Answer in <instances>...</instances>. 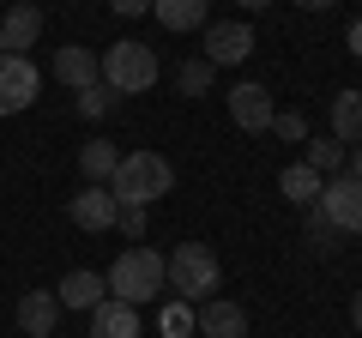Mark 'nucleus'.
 <instances>
[{
  "instance_id": "obj_15",
  "label": "nucleus",
  "mask_w": 362,
  "mask_h": 338,
  "mask_svg": "<svg viewBox=\"0 0 362 338\" xmlns=\"http://www.w3.org/2000/svg\"><path fill=\"white\" fill-rule=\"evenodd\" d=\"M332 139L344 145H362V91H338L332 97Z\"/></svg>"
},
{
  "instance_id": "obj_19",
  "label": "nucleus",
  "mask_w": 362,
  "mask_h": 338,
  "mask_svg": "<svg viewBox=\"0 0 362 338\" xmlns=\"http://www.w3.org/2000/svg\"><path fill=\"white\" fill-rule=\"evenodd\" d=\"M115 163H121V151H115L109 139H90L85 151H78V169H85V182H90V187H109Z\"/></svg>"
},
{
  "instance_id": "obj_23",
  "label": "nucleus",
  "mask_w": 362,
  "mask_h": 338,
  "mask_svg": "<svg viewBox=\"0 0 362 338\" xmlns=\"http://www.w3.org/2000/svg\"><path fill=\"white\" fill-rule=\"evenodd\" d=\"M163 332L169 338H194V302H169L163 308Z\"/></svg>"
},
{
  "instance_id": "obj_17",
  "label": "nucleus",
  "mask_w": 362,
  "mask_h": 338,
  "mask_svg": "<svg viewBox=\"0 0 362 338\" xmlns=\"http://www.w3.org/2000/svg\"><path fill=\"white\" fill-rule=\"evenodd\" d=\"M278 187H284V199H290V206H320V187H326V175H314L308 163H290L284 175H278Z\"/></svg>"
},
{
  "instance_id": "obj_28",
  "label": "nucleus",
  "mask_w": 362,
  "mask_h": 338,
  "mask_svg": "<svg viewBox=\"0 0 362 338\" xmlns=\"http://www.w3.org/2000/svg\"><path fill=\"white\" fill-rule=\"evenodd\" d=\"M350 54H362V18L350 25Z\"/></svg>"
},
{
  "instance_id": "obj_25",
  "label": "nucleus",
  "mask_w": 362,
  "mask_h": 338,
  "mask_svg": "<svg viewBox=\"0 0 362 338\" xmlns=\"http://www.w3.org/2000/svg\"><path fill=\"white\" fill-rule=\"evenodd\" d=\"M115 230L139 242V235H145V206H121V211H115Z\"/></svg>"
},
{
  "instance_id": "obj_10",
  "label": "nucleus",
  "mask_w": 362,
  "mask_h": 338,
  "mask_svg": "<svg viewBox=\"0 0 362 338\" xmlns=\"http://www.w3.org/2000/svg\"><path fill=\"white\" fill-rule=\"evenodd\" d=\"M272 115H278V109H272L266 85H235L230 91V121L242 133H272Z\"/></svg>"
},
{
  "instance_id": "obj_27",
  "label": "nucleus",
  "mask_w": 362,
  "mask_h": 338,
  "mask_svg": "<svg viewBox=\"0 0 362 338\" xmlns=\"http://www.w3.org/2000/svg\"><path fill=\"white\" fill-rule=\"evenodd\" d=\"M344 175H356V182H362V145H350V157H344Z\"/></svg>"
},
{
  "instance_id": "obj_5",
  "label": "nucleus",
  "mask_w": 362,
  "mask_h": 338,
  "mask_svg": "<svg viewBox=\"0 0 362 338\" xmlns=\"http://www.w3.org/2000/svg\"><path fill=\"white\" fill-rule=\"evenodd\" d=\"M314 211H320L338 235H362V182H356V175H344V169H338V175H326L320 206H314Z\"/></svg>"
},
{
  "instance_id": "obj_6",
  "label": "nucleus",
  "mask_w": 362,
  "mask_h": 338,
  "mask_svg": "<svg viewBox=\"0 0 362 338\" xmlns=\"http://www.w3.org/2000/svg\"><path fill=\"white\" fill-rule=\"evenodd\" d=\"M42 91V73L25 54H0V115H25Z\"/></svg>"
},
{
  "instance_id": "obj_11",
  "label": "nucleus",
  "mask_w": 362,
  "mask_h": 338,
  "mask_svg": "<svg viewBox=\"0 0 362 338\" xmlns=\"http://www.w3.org/2000/svg\"><path fill=\"white\" fill-rule=\"evenodd\" d=\"M54 326H61L54 290H25V296H18V332L25 338H54Z\"/></svg>"
},
{
  "instance_id": "obj_29",
  "label": "nucleus",
  "mask_w": 362,
  "mask_h": 338,
  "mask_svg": "<svg viewBox=\"0 0 362 338\" xmlns=\"http://www.w3.org/2000/svg\"><path fill=\"white\" fill-rule=\"evenodd\" d=\"M350 326L362 332V290H356V302H350Z\"/></svg>"
},
{
  "instance_id": "obj_4",
  "label": "nucleus",
  "mask_w": 362,
  "mask_h": 338,
  "mask_svg": "<svg viewBox=\"0 0 362 338\" xmlns=\"http://www.w3.org/2000/svg\"><path fill=\"white\" fill-rule=\"evenodd\" d=\"M163 254L157 247H127L115 266H109V296L115 302H133V308H145V302L163 296Z\"/></svg>"
},
{
  "instance_id": "obj_13",
  "label": "nucleus",
  "mask_w": 362,
  "mask_h": 338,
  "mask_svg": "<svg viewBox=\"0 0 362 338\" xmlns=\"http://www.w3.org/2000/svg\"><path fill=\"white\" fill-rule=\"evenodd\" d=\"M0 37H6V54H25L30 42L42 37V13L30 6V0H18V6H6V18H0Z\"/></svg>"
},
{
  "instance_id": "obj_31",
  "label": "nucleus",
  "mask_w": 362,
  "mask_h": 338,
  "mask_svg": "<svg viewBox=\"0 0 362 338\" xmlns=\"http://www.w3.org/2000/svg\"><path fill=\"white\" fill-rule=\"evenodd\" d=\"M235 6H247V13H259V6H272V0H235Z\"/></svg>"
},
{
  "instance_id": "obj_3",
  "label": "nucleus",
  "mask_w": 362,
  "mask_h": 338,
  "mask_svg": "<svg viewBox=\"0 0 362 338\" xmlns=\"http://www.w3.org/2000/svg\"><path fill=\"white\" fill-rule=\"evenodd\" d=\"M97 78H103L115 97H139L157 85V49L151 42H109V54H97Z\"/></svg>"
},
{
  "instance_id": "obj_30",
  "label": "nucleus",
  "mask_w": 362,
  "mask_h": 338,
  "mask_svg": "<svg viewBox=\"0 0 362 338\" xmlns=\"http://www.w3.org/2000/svg\"><path fill=\"white\" fill-rule=\"evenodd\" d=\"M296 6H308V13H326V6H332V0H296Z\"/></svg>"
},
{
  "instance_id": "obj_32",
  "label": "nucleus",
  "mask_w": 362,
  "mask_h": 338,
  "mask_svg": "<svg viewBox=\"0 0 362 338\" xmlns=\"http://www.w3.org/2000/svg\"><path fill=\"white\" fill-rule=\"evenodd\" d=\"M0 54H6V37H0Z\"/></svg>"
},
{
  "instance_id": "obj_2",
  "label": "nucleus",
  "mask_w": 362,
  "mask_h": 338,
  "mask_svg": "<svg viewBox=\"0 0 362 338\" xmlns=\"http://www.w3.org/2000/svg\"><path fill=\"white\" fill-rule=\"evenodd\" d=\"M218 254H211L206 242H181L175 254L163 260V284H169V296L175 302H211V290H218Z\"/></svg>"
},
{
  "instance_id": "obj_20",
  "label": "nucleus",
  "mask_w": 362,
  "mask_h": 338,
  "mask_svg": "<svg viewBox=\"0 0 362 338\" xmlns=\"http://www.w3.org/2000/svg\"><path fill=\"white\" fill-rule=\"evenodd\" d=\"M344 157H350V151L326 133V139H308V157H302V163H308L314 175H338V169H344Z\"/></svg>"
},
{
  "instance_id": "obj_21",
  "label": "nucleus",
  "mask_w": 362,
  "mask_h": 338,
  "mask_svg": "<svg viewBox=\"0 0 362 338\" xmlns=\"http://www.w3.org/2000/svg\"><path fill=\"white\" fill-rule=\"evenodd\" d=\"M211 73H218L211 61H181V73H175L181 97H206V91H211Z\"/></svg>"
},
{
  "instance_id": "obj_16",
  "label": "nucleus",
  "mask_w": 362,
  "mask_h": 338,
  "mask_svg": "<svg viewBox=\"0 0 362 338\" xmlns=\"http://www.w3.org/2000/svg\"><path fill=\"white\" fill-rule=\"evenodd\" d=\"M54 78L73 85V91L97 85V54H90V49H54Z\"/></svg>"
},
{
  "instance_id": "obj_24",
  "label": "nucleus",
  "mask_w": 362,
  "mask_h": 338,
  "mask_svg": "<svg viewBox=\"0 0 362 338\" xmlns=\"http://www.w3.org/2000/svg\"><path fill=\"white\" fill-rule=\"evenodd\" d=\"M272 133H278V139H290V145H308V121L302 115H290V109H278V115H272Z\"/></svg>"
},
{
  "instance_id": "obj_26",
  "label": "nucleus",
  "mask_w": 362,
  "mask_h": 338,
  "mask_svg": "<svg viewBox=\"0 0 362 338\" xmlns=\"http://www.w3.org/2000/svg\"><path fill=\"white\" fill-rule=\"evenodd\" d=\"M121 18H139V13H151V0H109Z\"/></svg>"
},
{
  "instance_id": "obj_22",
  "label": "nucleus",
  "mask_w": 362,
  "mask_h": 338,
  "mask_svg": "<svg viewBox=\"0 0 362 338\" xmlns=\"http://www.w3.org/2000/svg\"><path fill=\"white\" fill-rule=\"evenodd\" d=\"M109 109H115V91H109L103 78H97V85H85V91H78V115H109Z\"/></svg>"
},
{
  "instance_id": "obj_1",
  "label": "nucleus",
  "mask_w": 362,
  "mask_h": 338,
  "mask_svg": "<svg viewBox=\"0 0 362 338\" xmlns=\"http://www.w3.org/2000/svg\"><path fill=\"white\" fill-rule=\"evenodd\" d=\"M169 187H175V163H169L163 151H127L115 163V175H109L115 206H145V211H151Z\"/></svg>"
},
{
  "instance_id": "obj_12",
  "label": "nucleus",
  "mask_w": 362,
  "mask_h": 338,
  "mask_svg": "<svg viewBox=\"0 0 362 338\" xmlns=\"http://www.w3.org/2000/svg\"><path fill=\"white\" fill-rule=\"evenodd\" d=\"M90 338H139V308L103 296L97 308H90Z\"/></svg>"
},
{
  "instance_id": "obj_9",
  "label": "nucleus",
  "mask_w": 362,
  "mask_h": 338,
  "mask_svg": "<svg viewBox=\"0 0 362 338\" xmlns=\"http://www.w3.org/2000/svg\"><path fill=\"white\" fill-rule=\"evenodd\" d=\"M194 332L199 338H247V308H242V302L211 296V302L194 308Z\"/></svg>"
},
{
  "instance_id": "obj_18",
  "label": "nucleus",
  "mask_w": 362,
  "mask_h": 338,
  "mask_svg": "<svg viewBox=\"0 0 362 338\" xmlns=\"http://www.w3.org/2000/svg\"><path fill=\"white\" fill-rule=\"evenodd\" d=\"M151 13L163 30H199L206 25V0H151Z\"/></svg>"
},
{
  "instance_id": "obj_7",
  "label": "nucleus",
  "mask_w": 362,
  "mask_h": 338,
  "mask_svg": "<svg viewBox=\"0 0 362 338\" xmlns=\"http://www.w3.org/2000/svg\"><path fill=\"white\" fill-rule=\"evenodd\" d=\"M254 54V25L230 18V25H206V61L211 66H242Z\"/></svg>"
},
{
  "instance_id": "obj_8",
  "label": "nucleus",
  "mask_w": 362,
  "mask_h": 338,
  "mask_svg": "<svg viewBox=\"0 0 362 338\" xmlns=\"http://www.w3.org/2000/svg\"><path fill=\"white\" fill-rule=\"evenodd\" d=\"M115 194H109V187H78V194L73 199H66V218H73L78 223V230H90V235H103V230H115Z\"/></svg>"
},
{
  "instance_id": "obj_14",
  "label": "nucleus",
  "mask_w": 362,
  "mask_h": 338,
  "mask_svg": "<svg viewBox=\"0 0 362 338\" xmlns=\"http://www.w3.org/2000/svg\"><path fill=\"white\" fill-rule=\"evenodd\" d=\"M109 296V278L103 272H66L61 278V290H54V302H61V308H97V302Z\"/></svg>"
}]
</instances>
